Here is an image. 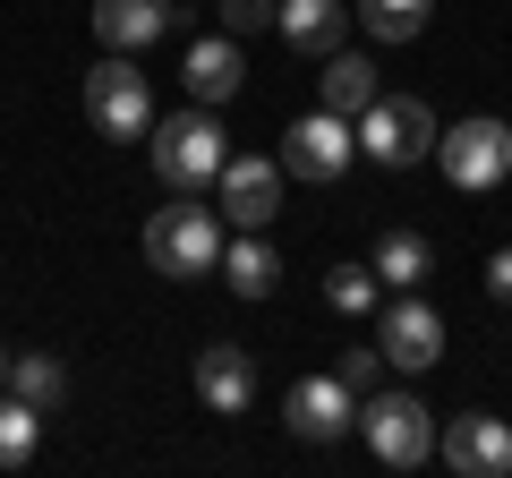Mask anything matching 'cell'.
<instances>
[{"mask_svg":"<svg viewBox=\"0 0 512 478\" xmlns=\"http://www.w3.org/2000/svg\"><path fill=\"white\" fill-rule=\"evenodd\" d=\"M222 163H231V137H222L214 103H188L171 120H154V171H163V188L197 197V188H214Z\"/></svg>","mask_w":512,"mask_h":478,"instance_id":"obj_1","label":"cell"},{"mask_svg":"<svg viewBox=\"0 0 512 478\" xmlns=\"http://www.w3.org/2000/svg\"><path fill=\"white\" fill-rule=\"evenodd\" d=\"M146 265H154L163 282L214 274V265H222V205L205 214L197 197H180L171 214H154V222H146Z\"/></svg>","mask_w":512,"mask_h":478,"instance_id":"obj_2","label":"cell"},{"mask_svg":"<svg viewBox=\"0 0 512 478\" xmlns=\"http://www.w3.org/2000/svg\"><path fill=\"white\" fill-rule=\"evenodd\" d=\"M359 436L384 470H427L436 461V419L419 393H359Z\"/></svg>","mask_w":512,"mask_h":478,"instance_id":"obj_3","label":"cell"},{"mask_svg":"<svg viewBox=\"0 0 512 478\" xmlns=\"http://www.w3.org/2000/svg\"><path fill=\"white\" fill-rule=\"evenodd\" d=\"M350 129H359V154H367V163H384V171H410V163L436 154V111L410 103V94H376Z\"/></svg>","mask_w":512,"mask_h":478,"instance_id":"obj_4","label":"cell"},{"mask_svg":"<svg viewBox=\"0 0 512 478\" xmlns=\"http://www.w3.org/2000/svg\"><path fill=\"white\" fill-rule=\"evenodd\" d=\"M86 129L111 137V146H128V137L154 129V86L128 69V52H111V60L86 69Z\"/></svg>","mask_w":512,"mask_h":478,"instance_id":"obj_5","label":"cell"},{"mask_svg":"<svg viewBox=\"0 0 512 478\" xmlns=\"http://www.w3.org/2000/svg\"><path fill=\"white\" fill-rule=\"evenodd\" d=\"M436 163H444V180L453 188H495L512 171V129L504 120H487V111H478V120H461V129H436Z\"/></svg>","mask_w":512,"mask_h":478,"instance_id":"obj_6","label":"cell"},{"mask_svg":"<svg viewBox=\"0 0 512 478\" xmlns=\"http://www.w3.org/2000/svg\"><path fill=\"white\" fill-rule=\"evenodd\" d=\"M376 350H384V368L427 376L444 359V316L427 308L419 291H393V299H384V325H376Z\"/></svg>","mask_w":512,"mask_h":478,"instance_id":"obj_7","label":"cell"},{"mask_svg":"<svg viewBox=\"0 0 512 478\" xmlns=\"http://www.w3.org/2000/svg\"><path fill=\"white\" fill-rule=\"evenodd\" d=\"M350 154H359V129H350L342 111H308V120H291V137H282V171H291V180H316V188L342 180Z\"/></svg>","mask_w":512,"mask_h":478,"instance_id":"obj_8","label":"cell"},{"mask_svg":"<svg viewBox=\"0 0 512 478\" xmlns=\"http://www.w3.org/2000/svg\"><path fill=\"white\" fill-rule=\"evenodd\" d=\"M436 453L453 478H512V427L487 419V410H461V419L436 427Z\"/></svg>","mask_w":512,"mask_h":478,"instance_id":"obj_9","label":"cell"},{"mask_svg":"<svg viewBox=\"0 0 512 478\" xmlns=\"http://www.w3.org/2000/svg\"><path fill=\"white\" fill-rule=\"evenodd\" d=\"M214 197H222V222H231V231H265V222L282 214V163L231 154V163L214 171Z\"/></svg>","mask_w":512,"mask_h":478,"instance_id":"obj_10","label":"cell"},{"mask_svg":"<svg viewBox=\"0 0 512 478\" xmlns=\"http://www.w3.org/2000/svg\"><path fill=\"white\" fill-rule=\"evenodd\" d=\"M282 419H291V436L333 444V436H350V427H359V393H350L342 376H299L291 402H282Z\"/></svg>","mask_w":512,"mask_h":478,"instance_id":"obj_11","label":"cell"},{"mask_svg":"<svg viewBox=\"0 0 512 478\" xmlns=\"http://www.w3.org/2000/svg\"><path fill=\"white\" fill-rule=\"evenodd\" d=\"M197 402L222 410V419H239V410L256 402V359L239 342H205L197 350Z\"/></svg>","mask_w":512,"mask_h":478,"instance_id":"obj_12","label":"cell"},{"mask_svg":"<svg viewBox=\"0 0 512 478\" xmlns=\"http://www.w3.org/2000/svg\"><path fill=\"white\" fill-rule=\"evenodd\" d=\"M188 103H231L239 86H248V60H239V35H205V43H188Z\"/></svg>","mask_w":512,"mask_h":478,"instance_id":"obj_13","label":"cell"},{"mask_svg":"<svg viewBox=\"0 0 512 478\" xmlns=\"http://www.w3.org/2000/svg\"><path fill=\"white\" fill-rule=\"evenodd\" d=\"M342 26H350L342 0H282V9H274V35L291 43V52H308V60L342 52Z\"/></svg>","mask_w":512,"mask_h":478,"instance_id":"obj_14","label":"cell"},{"mask_svg":"<svg viewBox=\"0 0 512 478\" xmlns=\"http://www.w3.org/2000/svg\"><path fill=\"white\" fill-rule=\"evenodd\" d=\"M94 35L111 52H146L154 35H171V0H94Z\"/></svg>","mask_w":512,"mask_h":478,"instance_id":"obj_15","label":"cell"},{"mask_svg":"<svg viewBox=\"0 0 512 478\" xmlns=\"http://www.w3.org/2000/svg\"><path fill=\"white\" fill-rule=\"evenodd\" d=\"M316 86H325V111H342V120H359V111L384 94L367 52H325V77H316Z\"/></svg>","mask_w":512,"mask_h":478,"instance_id":"obj_16","label":"cell"},{"mask_svg":"<svg viewBox=\"0 0 512 478\" xmlns=\"http://www.w3.org/2000/svg\"><path fill=\"white\" fill-rule=\"evenodd\" d=\"M222 274H231L239 299H265L282 282V257L265 248V231H239V239H222Z\"/></svg>","mask_w":512,"mask_h":478,"instance_id":"obj_17","label":"cell"},{"mask_svg":"<svg viewBox=\"0 0 512 478\" xmlns=\"http://www.w3.org/2000/svg\"><path fill=\"white\" fill-rule=\"evenodd\" d=\"M427 265H436V248H427L419 231H384L376 239V282H384V291H419Z\"/></svg>","mask_w":512,"mask_h":478,"instance_id":"obj_18","label":"cell"},{"mask_svg":"<svg viewBox=\"0 0 512 478\" xmlns=\"http://www.w3.org/2000/svg\"><path fill=\"white\" fill-rule=\"evenodd\" d=\"M43 444V410L26 393H0V470H26Z\"/></svg>","mask_w":512,"mask_h":478,"instance_id":"obj_19","label":"cell"},{"mask_svg":"<svg viewBox=\"0 0 512 478\" xmlns=\"http://www.w3.org/2000/svg\"><path fill=\"white\" fill-rule=\"evenodd\" d=\"M350 9H359V26L376 43H410L427 26V9H436V0H350Z\"/></svg>","mask_w":512,"mask_h":478,"instance_id":"obj_20","label":"cell"},{"mask_svg":"<svg viewBox=\"0 0 512 478\" xmlns=\"http://www.w3.org/2000/svg\"><path fill=\"white\" fill-rule=\"evenodd\" d=\"M9 393H26L35 410H52L60 393H69V376H60L52 350H26V359H9Z\"/></svg>","mask_w":512,"mask_h":478,"instance_id":"obj_21","label":"cell"},{"mask_svg":"<svg viewBox=\"0 0 512 478\" xmlns=\"http://www.w3.org/2000/svg\"><path fill=\"white\" fill-rule=\"evenodd\" d=\"M325 299H333V316H367L384 299V282H376V265H333L325 274Z\"/></svg>","mask_w":512,"mask_h":478,"instance_id":"obj_22","label":"cell"},{"mask_svg":"<svg viewBox=\"0 0 512 478\" xmlns=\"http://www.w3.org/2000/svg\"><path fill=\"white\" fill-rule=\"evenodd\" d=\"M333 376H342L350 393H376V376H384V350H342V359H333Z\"/></svg>","mask_w":512,"mask_h":478,"instance_id":"obj_23","label":"cell"},{"mask_svg":"<svg viewBox=\"0 0 512 478\" xmlns=\"http://www.w3.org/2000/svg\"><path fill=\"white\" fill-rule=\"evenodd\" d=\"M282 0H222V35H256V26H274Z\"/></svg>","mask_w":512,"mask_h":478,"instance_id":"obj_24","label":"cell"},{"mask_svg":"<svg viewBox=\"0 0 512 478\" xmlns=\"http://www.w3.org/2000/svg\"><path fill=\"white\" fill-rule=\"evenodd\" d=\"M487 291L512 299V248H495V257H487Z\"/></svg>","mask_w":512,"mask_h":478,"instance_id":"obj_25","label":"cell"},{"mask_svg":"<svg viewBox=\"0 0 512 478\" xmlns=\"http://www.w3.org/2000/svg\"><path fill=\"white\" fill-rule=\"evenodd\" d=\"M0 393H9V350H0Z\"/></svg>","mask_w":512,"mask_h":478,"instance_id":"obj_26","label":"cell"}]
</instances>
